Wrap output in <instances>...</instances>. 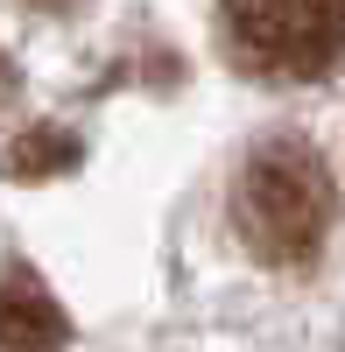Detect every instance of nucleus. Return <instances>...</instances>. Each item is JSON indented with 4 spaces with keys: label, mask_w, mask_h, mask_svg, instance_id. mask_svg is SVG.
Returning a JSON list of instances; mask_svg holds the SVG:
<instances>
[{
    "label": "nucleus",
    "mask_w": 345,
    "mask_h": 352,
    "mask_svg": "<svg viewBox=\"0 0 345 352\" xmlns=\"http://www.w3.org/2000/svg\"><path fill=\"white\" fill-rule=\"evenodd\" d=\"M331 219H338V184H331V169L310 141L282 134V141H261L247 155L240 184H233V232L254 261L310 268Z\"/></svg>",
    "instance_id": "1"
},
{
    "label": "nucleus",
    "mask_w": 345,
    "mask_h": 352,
    "mask_svg": "<svg viewBox=\"0 0 345 352\" xmlns=\"http://www.w3.org/2000/svg\"><path fill=\"white\" fill-rule=\"evenodd\" d=\"M233 64L275 85L324 78L345 56V0H219Z\"/></svg>",
    "instance_id": "2"
},
{
    "label": "nucleus",
    "mask_w": 345,
    "mask_h": 352,
    "mask_svg": "<svg viewBox=\"0 0 345 352\" xmlns=\"http://www.w3.org/2000/svg\"><path fill=\"white\" fill-rule=\"evenodd\" d=\"M64 345H71L64 303L28 268H8L0 275V352H64Z\"/></svg>",
    "instance_id": "3"
},
{
    "label": "nucleus",
    "mask_w": 345,
    "mask_h": 352,
    "mask_svg": "<svg viewBox=\"0 0 345 352\" xmlns=\"http://www.w3.org/2000/svg\"><path fill=\"white\" fill-rule=\"evenodd\" d=\"M71 162H78V141L64 127H28L14 141V155H8L14 176H56V169H71Z\"/></svg>",
    "instance_id": "4"
},
{
    "label": "nucleus",
    "mask_w": 345,
    "mask_h": 352,
    "mask_svg": "<svg viewBox=\"0 0 345 352\" xmlns=\"http://www.w3.org/2000/svg\"><path fill=\"white\" fill-rule=\"evenodd\" d=\"M8 92H14V56L0 50V99H8Z\"/></svg>",
    "instance_id": "5"
}]
</instances>
